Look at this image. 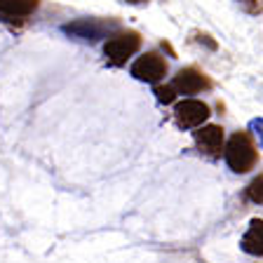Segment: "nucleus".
I'll return each instance as SVG.
<instances>
[{"label":"nucleus","mask_w":263,"mask_h":263,"mask_svg":"<svg viewBox=\"0 0 263 263\" xmlns=\"http://www.w3.org/2000/svg\"><path fill=\"white\" fill-rule=\"evenodd\" d=\"M38 5L40 0H0V22L24 24Z\"/></svg>","instance_id":"8"},{"label":"nucleus","mask_w":263,"mask_h":263,"mask_svg":"<svg viewBox=\"0 0 263 263\" xmlns=\"http://www.w3.org/2000/svg\"><path fill=\"white\" fill-rule=\"evenodd\" d=\"M209 106L200 99H183L174 106V120L181 129H197L209 118Z\"/></svg>","instance_id":"4"},{"label":"nucleus","mask_w":263,"mask_h":263,"mask_svg":"<svg viewBox=\"0 0 263 263\" xmlns=\"http://www.w3.org/2000/svg\"><path fill=\"white\" fill-rule=\"evenodd\" d=\"M141 47V35L137 31H120L113 33L104 45V54H106V64L120 68L125 66L132 57L139 52Z\"/></svg>","instance_id":"3"},{"label":"nucleus","mask_w":263,"mask_h":263,"mask_svg":"<svg viewBox=\"0 0 263 263\" xmlns=\"http://www.w3.org/2000/svg\"><path fill=\"white\" fill-rule=\"evenodd\" d=\"M242 252H247L249 256H261L263 254V221L261 219H252L249 228L240 240Z\"/></svg>","instance_id":"9"},{"label":"nucleus","mask_w":263,"mask_h":263,"mask_svg":"<svg viewBox=\"0 0 263 263\" xmlns=\"http://www.w3.org/2000/svg\"><path fill=\"white\" fill-rule=\"evenodd\" d=\"M61 33H66V35L73 40L94 45V43H99V40L110 38L113 33H118V19L85 16V19H76V22L61 24Z\"/></svg>","instance_id":"1"},{"label":"nucleus","mask_w":263,"mask_h":263,"mask_svg":"<svg viewBox=\"0 0 263 263\" xmlns=\"http://www.w3.org/2000/svg\"><path fill=\"white\" fill-rule=\"evenodd\" d=\"M197 43H204L209 49H216V43H214L209 35H204V33H200V35H197Z\"/></svg>","instance_id":"14"},{"label":"nucleus","mask_w":263,"mask_h":263,"mask_svg":"<svg viewBox=\"0 0 263 263\" xmlns=\"http://www.w3.org/2000/svg\"><path fill=\"white\" fill-rule=\"evenodd\" d=\"M132 78H137L139 82H151L158 85L164 76H167V61L158 54V52H146L141 54L129 68Z\"/></svg>","instance_id":"5"},{"label":"nucleus","mask_w":263,"mask_h":263,"mask_svg":"<svg viewBox=\"0 0 263 263\" xmlns=\"http://www.w3.org/2000/svg\"><path fill=\"white\" fill-rule=\"evenodd\" d=\"M261 125H263V120H261V118H254V120L249 122V127H252V129H254V134H256V137H258V141H261Z\"/></svg>","instance_id":"13"},{"label":"nucleus","mask_w":263,"mask_h":263,"mask_svg":"<svg viewBox=\"0 0 263 263\" xmlns=\"http://www.w3.org/2000/svg\"><path fill=\"white\" fill-rule=\"evenodd\" d=\"M261 188H263V176L258 174L256 179L247 186V197H249L254 204H261L263 202V191H261Z\"/></svg>","instance_id":"10"},{"label":"nucleus","mask_w":263,"mask_h":263,"mask_svg":"<svg viewBox=\"0 0 263 263\" xmlns=\"http://www.w3.org/2000/svg\"><path fill=\"white\" fill-rule=\"evenodd\" d=\"M127 5H148L151 0H125Z\"/></svg>","instance_id":"15"},{"label":"nucleus","mask_w":263,"mask_h":263,"mask_svg":"<svg viewBox=\"0 0 263 263\" xmlns=\"http://www.w3.org/2000/svg\"><path fill=\"white\" fill-rule=\"evenodd\" d=\"M209 87H212L209 78L204 73H200L197 68H181L174 76V80H172V89L176 94H186V97L188 94L202 92V89H209Z\"/></svg>","instance_id":"7"},{"label":"nucleus","mask_w":263,"mask_h":263,"mask_svg":"<svg viewBox=\"0 0 263 263\" xmlns=\"http://www.w3.org/2000/svg\"><path fill=\"white\" fill-rule=\"evenodd\" d=\"M195 146L200 153L209 155V158H219L223 151V127L219 125H202L193 132Z\"/></svg>","instance_id":"6"},{"label":"nucleus","mask_w":263,"mask_h":263,"mask_svg":"<svg viewBox=\"0 0 263 263\" xmlns=\"http://www.w3.org/2000/svg\"><path fill=\"white\" fill-rule=\"evenodd\" d=\"M237 3H242L249 14H261V0H237Z\"/></svg>","instance_id":"12"},{"label":"nucleus","mask_w":263,"mask_h":263,"mask_svg":"<svg viewBox=\"0 0 263 263\" xmlns=\"http://www.w3.org/2000/svg\"><path fill=\"white\" fill-rule=\"evenodd\" d=\"M223 158L235 174H245V172L254 170L258 153H256V146H254L252 137L247 132H235L228 139V143H223Z\"/></svg>","instance_id":"2"},{"label":"nucleus","mask_w":263,"mask_h":263,"mask_svg":"<svg viewBox=\"0 0 263 263\" xmlns=\"http://www.w3.org/2000/svg\"><path fill=\"white\" fill-rule=\"evenodd\" d=\"M153 94H155V99H158L160 104H174V99H176V92L172 89V85H158V87L153 89Z\"/></svg>","instance_id":"11"}]
</instances>
